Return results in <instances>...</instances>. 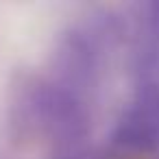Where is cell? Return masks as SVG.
Masks as SVG:
<instances>
[{
    "instance_id": "obj_4",
    "label": "cell",
    "mask_w": 159,
    "mask_h": 159,
    "mask_svg": "<svg viewBox=\"0 0 159 159\" xmlns=\"http://www.w3.org/2000/svg\"><path fill=\"white\" fill-rule=\"evenodd\" d=\"M50 159H100V152L87 142H76V144H66L52 148Z\"/></svg>"
},
{
    "instance_id": "obj_2",
    "label": "cell",
    "mask_w": 159,
    "mask_h": 159,
    "mask_svg": "<svg viewBox=\"0 0 159 159\" xmlns=\"http://www.w3.org/2000/svg\"><path fill=\"white\" fill-rule=\"evenodd\" d=\"M18 107L22 109V124L48 137L55 148L89 139L92 118L87 100L50 79L33 83Z\"/></svg>"
},
{
    "instance_id": "obj_3",
    "label": "cell",
    "mask_w": 159,
    "mask_h": 159,
    "mask_svg": "<svg viewBox=\"0 0 159 159\" xmlns=\"http://www.w3.org/2000/svg\"><path fill=\"white\" fill-rule=\"evenodd\" d=\"M111 146L126 155H146L159 148V113L131 102L111 131Z\"/></svg>"
},
{
    "instance_id": "obj_1",
    "label": "cell",
    "mask_w": 159,
    "mask_h": 159,
    "mask_svg": "<svg viewBox=\"0 0 159 159\" xmlns=\"http://www.w3.org/2000/svg\"><path fill=\"white\" fill-rule=\"evenodd\" d=\"M116 39L118 24L107 16L70 26L66 33H61L52 52L50 81L87 100L100 81L107 46L111 48Z\"/></svg>"
}]
</instances>
